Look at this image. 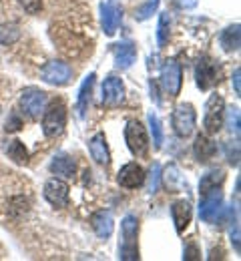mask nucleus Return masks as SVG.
<instances>
[{"label":"nucleus","instance_id":"obj_1","mask_svg":"<svg viewBox=\"0 0 241 261\" xmlns=\"http://www.w3.org/2000/svg\"><path fill=\"white\" fill-rule=\"evenodd\" d=\"M65 125H67V107L61 98L52 100L48 105V109L44 111V117H42V133L48 139H55V137L63 135Z\"/></svg>","mask_w":241,"mask_h":261},{"label":"nucleus","instance_id":"obj_2","mask_svg":"<svg viewBox=\"0 0 241 261\" xmlns=\"http://www.w3.org/2000/svg\"><path fill=\"white\" fill-rule=\"evenodd\" d=\"M121 233H123V245L119 249V257L121 259H139V249H137L139 221L135 215H127L123 219Z\"/></svg>","mask_w":241,"mask_h":261},{"label":"nucleus","instance_id":"obj_3","mask_svg":"<svg viewBox=\"0 0 241 261\" xmlns=\"http://www.w3.org/2000/svg\"><path fill=\"white\" fill-rule=\"evenodd\" d=\"M223 113H225V100L221 98V95L213 93L207 98L205 105V119H203V127L209 135L219 133L223 127Z\"/></svg>","mask_w":241,"mask_h":261},{"label":"nucleus","instance_id":"obj_4","mask_svg":"<svg viewBox=\"0 0 241 261\" xmlns=\"http://www.w3.org/2000/svg\"><path fill=\"white\" fill-rule=\"evenodd\" d=\"M195 121H197V115L191 102H181L173 111V130L179 137H189L195 129Z\"/></svg>","mask_w":241,"mask_h":261},{"label":"nucleus","instance_id":"obj_5","mask_svg":"<svg viewBox=\"0 0 241 261\" xmlns=\"http://www.w3.org/2000/svg\"><path fill=\"white\" fill-rule=\"evenodd\" d=\"M40 79L46 83V85H52V87H65L69 85L70 79H72V68L63 61H50L42 66L40 70Z\"/></svg>","mask_w":241,"mask_h":261},{"label":"nucleus","instance_id":"obj_6","mask_svg":"<svg viewBox=\"0 0 241 261\" xmlns=\"http://www.w3.org/2000/svg\"><path fill=\"white\" fill-rule=\"evenodd\" d=\"M125 141L129 151L135 157H143L149 149V139H147V130L139 121H129L125 127Z\"/></svg>","mask_w":241,"mask_h":261},{"label":"nucleus","instance_id":"obj_7","mask_svg":"<svg viewBox=\"0 0 241 261\" xmlns=\"http://www.w3.org/2000/svg\"><path fill=\"white\" fill-rule=\"evenodd\" d=\"M44 107H46V93H42L40 89H35V87L22 91L20 109H22L31 119H38L40 113H44Z\"/></svg>","mask_w":241,"mask_h":261},{"label":"nucleus","instance_id":"obj_8","mask_svg":"<svg viewBox=\"0 0 241 261\" xmlns=\"http://www.w3.org/2000/svg\"><path fill=\"white\" fill-rule=\"evenodd\" d=\"M161 85L171 97H177L181 93L183 72H181V65L177 61H167L163 65V68H161Z\"/></svg>","mask_w":241,"mask_h":261},{"label":"nucleus","instance_id":"obj_9","mask_svg":"<svg viewBox=\"0 0 241 261\" xmlns=\"http://www.w3.org/2000/svg\"><path fill=\"white\" fill-rule=\"evenodd\" d=\"M221 203H223V193L219 189H211L207 191L203 199H201V207H199V217L205 223H213L219 217L221 211Z\"/></svg>","mask_w":241,"mask_h":261},{"label":"nucleus","instance_id":"obj_10","mask_svg":"<svg viewBox=\"0 0 241 261\" xmlns=\"http://www.w3.org/2000/svg\"><path fill=\"white\" fill-rule=\"evenodd\" d=\"M219 68L217 65L209 59V57H203L199 63H197V68H195V79H197V87L201 91H209L215 83H219Z\"/></svg>","mask_w":241,"mask_h":261},{"label":"nucleus","instance_id":"obj_11","mask_svg":"<svg viewBox=\"0 0 241 261\" xmlns=\"http://www.w3.org/2000/svg\"><path fill=\"white\" fill-rule=\"evenodd\" d=\"M69 185L61 179H50L44 185L42 195L52 207H67L69 205Z\"/></svg>","mask_w":241,"mask_h":261},{"label":"nucleus","instance_id":"obj_12","mask_svg":"<svg viewBox=\"0 0 241 261\" xmlns=\"http://www.w3.org/2000/svg\"><path fill=\"white\" fill-rule=\"evenodd\" d=\"M121 18H123V10L115 0H109V2L101 4V22H103V31L106 36H113L117 33Z\"/></svg>","mask_w":241,"mask_h":261},{"label":"nucleus","instance_id":"obj_13","mask_svg":"<svg viewBox=\"0 0 241 261\" xmlns=\"http://www.w3.org/2000/svg\"><path fill=\"white\" fill-rule=\"evenodd\" d=\"M117 181H119V185L125 187V189H137V187L143 185V181H145V171H143L141 165L127 163L119 171Z\"/></svg>","mask_w":241,"mask_h":261},{"label":"nucleus","instance_id":"obj_14","mask_svg":"<svg viewBox=\"0 0 241 261\" xmlns=\"http://www.w3.org/2000/svg\"><path fill=\"white\" fill-rule=\"evenodd\" d=\"M125 98V85L119 76H109L103 83V102L109 107L119 105Z\"/></svg>","mask_w":241,"mask_h":261},{"label":"nucleus","instance_id":"obj_15","mask_svg":"<svg viewBox=\"0 0 241 261\" xmlns=\"http://www.w3.org/2000/svg\"><path fill=\"white\" fill-rule=\"evenodd\" d=\"M135 59H137V48H135L133 42L127 40V42H121V44L115 46V65L119 66L121 70L131 68Z\"/></svg>","mask_w":241,"mask_h":261},{"label":"nucleus","instance_id":"obj_16","mask_svg":"<svg viewBox=\"0 0 241 261\" xmlns=\"http://www.w3.org/2000/svg\"><path fill=\"white\" fill-rule=\"evenodd\" d=\"M91 225L95 229V233L101 237V239H109L113 235V229H115V219H113V213L111 211H97L91 219Z\"/></svg>","mask_w":241,"mask_h":261},{"label":"nucleus","instance_id":"obj_17","mask_svg":"<svg viewBox=\"0 0 241 261\" xmlns=\"http://www.w3.org/2000/svg\"><path fill=\"white\" fill-rule=\"evenodd\" d=\"M171 217L177 233H183L187 229V225L191 223V205H189V201H177V203H173Z\"/></svg>","mask_w":241,"mask_h":261},{"label":"nucleus","instance_id":"obj_18","mask_svg":"<svg viewBox=\"0 0 241 261\" xmlns=\"http://www.w3.org/2000/svg\"><path fill=\"white\" fill-rule=\"evenodd\" d=\"M89 151H91V157L99 165H109L111 153H109V145H106L104 133H97V135L89 141Z\"/></svg>","mask_w":241,"mask_h":261},{"label":"nucleus","instance_id":"obj_19","mask_svg":"<svg viewBox=\"0 0 241 261\" xmlns=\"http://www.w3.org/2000/svg\"><path fill=\"white\" fill-rule=\"evenodd\" d=\"M215 151H217V145L213 141H209L205 135H197V139L193 143V153H195L197 161L205 163V161H209L215 155Z\"/></svg>","mask_w":241,"mask_h":261},{"label":"nucleus","instance_id":"obj_20","mask_svg":"<svg viewBox=\"0 0 241 261\" xmlns=\"http://www.w3.org/2000/svg\"><path fill=\"white\" fill-rule=\"evenodd\" d=\"M221 46L225 53H237L241 42V29L239 24H231L221 33Z\"/></svg>","mask_w":241,"mask_h":261},{"label":"nucleus","instance_id":"obj_21","mask_svg":"<svg viewBox=\"0 0 241 261\" xmlns=\"http://www.w3.org/2000/svg\"><path fill=\"white\" fill-rule=\"evenodd\" d=\"M93 87H95V72H91L83 85H81V91H78V115L85 119L87 115V109H89V102H91V95H93Z\"/></svg>","mask_w":241,"mask_h":261},{"label":"nucleus","instance_id":"obj_22","mask_svg":"<svg viewBox=\"0 0 241 261\" xmlns=\"http://www.w3.org/2000/svg\"><path fill=\"white\" fill-rule=\"evenodd\" d=\"M50 171L55 175H61V177H67L69 179V177L74 175V171H76V163H74V159L69 157V155H59V157L52 159Z\"/></svg>","mask_w":241,"mask_h":261},{"label":"nucleus","instance_id":"obj_23","mask_svg":"<svg viewBox=\"0 0 241 261\" xmlns=\"http://www.w3.org/2000/svg\"><path fill=\"white\" fill-rule=\"evenodd\" d=\"M223 179H225V173H223L221 169H213V171H209L207 175H203V179H201V183H199V193L205 195L207 191L217 189V185H221Z\"/></svg>","mask_w":241,"mask_h":261},{"label":"nucleus","instance_id":"obj_24","mask_svg":"<svg viewBox=\"0 0 241 261\" xmlns=\"http://www.w3.org/2000/svg\"><path fill=\"white\" fill-rule=\"evenodd\" d=\"M6 155L18 165L29 163V151H26L24 143H20V141H10L6 147Z\"/></svg>","mask_w":241,"mask_h":261},{"label":"nucleus","instance_id":"obj_25","mask_svg":"<svg viewBox=\"0 0 241 261\" xmlns=\"http://www.w3.org/2000/svg\"><path fill=\"white\" fill-rule=\"evenodd\" d=\"M169 29H171L169 12H163L159 16V27H157V44L159 46H165L167 44V40H169Z\"/></svg>","mask_w":241,"mask_h":261},{"label":"nucleus","instance_id":"obj_26","mask_svg":"<svg viewBox=\"0 0 241 261\" xmlns=\"http://www.w3.org/2000/svg\"><path fill=\"white\" fill-rule=\"evenodd\" d=\"M18 38H20V31H18L16 24H2V27H0V44L10 46V44H14Z\"/></svg>","mask_w":241,"mask_h":261},{"label":"nucleus","instance_id":"obj_27","mask_svg":"<svg viewBox=\"0 0 241 261\" xmlns=\"http://www.w3.org/2000/svg\"><path fill=\"white\" fill-rule=\"evenodd\" d=\"M149 127L153 133V143H155V149H161L163 147V127H161V121L155 113H149Z\"/></svg>","mask_w":241,"mask_h":261},{"label":"nucleus","instance_id":"obj_28","mask_svg":"<svg viewBox=\"0 0 241 261\" xmlns=\"http://www.w3.org/2000/svg\"><path fill=\"white\" fill-rule=\"evenodd\" d=\"M165 183H167L169 189H179V187L183 185L181 173H179V169H177L175 165H169V167L165 169Z\"/></svg>","mask_w":241,"mask_h":261},{"label":"nucleus","instance_id":"obj_29","mask_svg":"<svg viewBox=\"0 0 241 261\" xmlns=\"http://www.w3.org/2000/svg\"><path fill=\"white\" fill-rule=\"evenodd\" d=\"M159 2H161V0H147V2L139 8L137 12H135V18L141 20V22H143V20H147V18H151V16H153V12H157Z\"/></svg>","mask_w":241,"mask_h":261},{"label":"nucleus","instance_id":"obj_30","mask_svg":"<svg viewBox=\"0 0 241 261\" xmlns=\"http://www.w3.org/2000/svg\"><path fill=\"white\" fill-rule=\"evenodd\" d=\"M227 127L235 137L239 135V109H229L227 111Z\"/></svg>","mask_w":241,"mask_h":261},{"label":"nucleus","instance_id":"obj_31","mask_svg":"<svg viewBox=\"0 0 241 261\" xmlns=\"http://www.w3.org/2000/svg\"><path fill=\"white\" fill-rule=\"evenodd\" d=\"M20 2V6L29 12V14H36V12H40V8H42V0H18Z\"/></svg>","mask_w":241,"mask_h":261},{"label":"nucleus","instance_id":"obj_32","mask_svg":"<svg viewBox=\"0 0 241 261\" xmlns=\"http://www.w3.org/2000/svg\"><path fill=\"white\" fill-rule=\"evenodd\" d=\"M157 187H159V163H155V165H153V169H151L149 191H151V193H155V191H157Z\"/></svg>","mask_w":241,"mask_h":261},{"label":"nucleus","instance_id":"obj_33","mask_svg":"<svg viewBox=\"0 0 241 261\" xmlns=\"http://www.w3.org/2000/svg\"><path fill=\"white\" fill-rule=\"evenodd\" d=\"M20 127H22V121H20V117L12 113V115L8 117V121H6V130H8V133H16V130L20 129Z\"/></svg>","mask_w":241,"mask_h":261},{"label":"nucleus","instance_id":"obj_34","mask_svg":"<svg viewBox=\"0 0 241 261\" xmlns=\"http://www.w3.org/2000/svg\"><path fill=\"white\" fill-rule=\"evenodd\" d=\"M183 259H199V249H197L195 243H189V245L185 247V255H183Z\"/></svg>","mask_w":241,"mask_h":261},{"label":"nucleus","instance_id":"obj_35","mask_svg":"<svg viewBox=\"0 0 241 261\" xmlns=\"http://www.w3.org/2000/svg\"><path fill=\"white\" fill-rule=\"evenodd\" d=\"M231 243H233L235 251L239 253V227H237V225H235V229L231 231Z\"/></svg>","mask_w":241,"mask_h":261},{"label":"nucleus","instance_id":"obj_36","mask_svg":"<svg viewBox=\"0 0 241 261\" xmlns=\"http://www.w3.org/2000/svg\"><path fill=\"white\" fill-rule=\"evenodd\" d=\"M239 74H241V70H239V68H235V72H233V87H235V93H237V95H239V93H241Z\"/></svg>","mask_w":241,"mask_h":261}]
</instances>
